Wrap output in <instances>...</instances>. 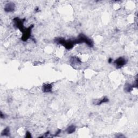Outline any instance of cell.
Here are the masks:
<instances>
[{"mask_svg":"<svg viewBox=\"0 0 138 138\" xmlns=\"http://www.w3.org/2000/svg\"><path fill=\"white\" fill-rule=\"evenodd\" d=\"M74 40H75L76 44L85 43L90 47H93V42L92 41V40L83 34H80L78 36V37Z\"/></svg>","mask_w":138,"mask_h":138,"instance_id":"cell-2","label":"cell"},{"mask_svg":"<svg viewBox=\"0 0 138 138\" xmlns=\"http://www.w3.org/2000/svg\"><path fill=\"white\" fill-rule=\"evenodd\" d=\"M33 27H34L33 26H30V27H29L27 29V30H26V31H25L23 34L22 37H21V39H22L23 41H24V42L26 41L29 39V38L30 37V36H31V30H32V28Z\"/></svg>","mask_w":138,"mask_h":138,"instance_id":"cell-5","label":"cell"},{"mask_svg":"<svg viewBox=\"0 0 138 138\" xmlns=\"http://www.w3.org/2000/svg\"><path fill=\"white\" fill-rule=\"evenodd\" d=\"M55 42L57 44L62 45L65 47L66 49H71L74 45L76 44L75 41L73 40H65L63 38H57L55 39Z\"/></svg>","mask_w":138,"mask_h":138,"instance_id":"cell-1","label":"cell"},{"mask_svg":"<svg viewBox=\"0 0 138 138\" xmlns=\"http://www.w3.org/2000/svg\"><path fill=\"white\" fill-rule=\"evenodd\" d=\"M4 115H3V113H2V112H1V118L2 119H3V118H4Z\"/></svg>","mask_w":138,"mask_h":138,"instance_id":"cell-13","label":"cell"},{"mask_svg":"<svg viewBox=\"0 0 138 138\" xmlns=\"http://www.w3.org/2000/svg\"><path fill=\"white\" fill-rule=\"evenodd\" d=\"M10 134V130H9V127H7L5 128V129H4L3 132H2V135H4V136H8Z\"/></svg>","mask_w":138,"mask_h":138,"instance_id":"cell-11","label":"cell"},{"mask_svg":"<svg viewBox=\"0 0 138 138\" xmlns=\"http://www.w3.org/2000/svg\"><path fill=\"white\" fill-rule=\"evenodd\" d=\"M112 58H110L108 59V62L109 63H111L112 62Z\"/></svg>","mask_w":138,"mask_h":138,"instance_id":"cell-14","label":"cell"},{"mask_svg":"<svg viewBox=\"0 0 138 138\" xmlns=\"http://www.w3.org/2000/svg\"><path fill=\"white\" fill-rule=\"evenodd\" d=\"M134 87V85H131L127 83L125 85V90L127 92H131Z\"/></svg>","mask_w":138,"mask_h":138,"instance_id":"cell-8","label":"cell"},{"mask_svg":"<svg viewBox=\"0 0 138 138\" xmlns=\"http://www.w3.org/2000/svg\"><path fill=\"white\" fill-rule=\"evenodd\" d=\"M108 99L106 97H104V98H103L102 99H100L99 100L97 101V102L95 103V105H101V104L107 103V102H108Z\"/></svg>","mask_w":138,"mask_h":138,"instance_id":"cell-10","label":"cell"},{"mask_svg":"<svg viewBox=\"0 0 138 138\" xmlns=\"http://www.w3.org/2000/svg\"><path fill=\"white\" fill-rule=\"evenodd\" d=\"M15 5L14 3L9 2L8 3L6 4L4 7V10L5 12L7 13H10L14 11L15 10Z\"/></svg>","mask_w":138,"mask_h":138,"instance_id":"cell-6","label":"cell"},{"mask_svg":"<svg viewBox=\"0 0 138 138\" xmlns=\"http://www.w3.org/2000/svg\"><path fill=\"white\" fill-rule=\"evenodd\" d=\"M25 20H23L18 18V17H16L14 19V22L15 24V26L16 28H17L20 30V31L22 32H24L26 31V28H24V21Z\"/></svg>","mask_w":138,"mask_h":138,"instance_id":"cell-3","label":"cell"},{"mask_svg":"<svg viewBox=\"0 0 138 138\" xmlns=\"http://www.w3.org/2000/svg\"><path fill=\"white\" fill-rule=\"evenodd\" d=\"M75 131H76V126H74L73 125H72L69 126L66 129V132L68 134L73 133V132H75Z\"/></svg>","mask_w":138,"mask_h":138,"instance_id":"cell-9","label":"cell"},{"mask_svg":"<svg viewBox=\"0 0 138 138\" xmlns=\"http://www.w3.org/2000/svg\"><path fill=\"white\" fill-rule=\"evenodd\" d=\"M127 60L122 57H119L114 61V64L117 69L121 68L126 64Z\"/></svg>","mask_w":138,"mask_h":138,"instance_id":"cell-4","label":"cell"},{"mask_svg":"<svg viewBox=\"0 0 138 138\" xmlns=\"http://www.w3.org/2000/svg\"><path fill=\"white\" fill-rule=\"evenodd\" d=\"M52 88V85L51 84H45L42 86V91L45 93L50 92Z\"/></svg>","mask_w":138,"mask_h":138,"instance_id":"cell-7","label":"cell"},{"mask_svg":"<svg viewBox=\"0 0 138 138\" xmlns=\"http://www.w3.org/2000/svg\"><path fill=\"white\" fill-rule=\"evenodd\" d=\"M26 138H30V137H31V133H29V132H26Z\"/></svg>","mask_w":138,"mask_h":138,"instance_id":"cell-12","label":"cell"}]
</instances>
